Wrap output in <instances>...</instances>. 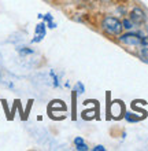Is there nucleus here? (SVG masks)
<instances>
[{
    "label": "nucleus",
    "mask_w": 148,
    "mask_h": 151,
    "mask_svg": "<svg viewBox=\"0 0 148 151\" xmlns=\"http://www.w3.org/2000/svg\"><path fill=\"white\" fill-rule=\"evenodd\" d=\"M76 91L78 92V93H82L84 92V85L81 83H77V85H76Z\"/></svg>",
    "instance_id": "6e6552de"
},
{
    "label": "nucleus",
    "mask_w": 148,
    "mask_h": 151,
    "mask_svg": "<svg viewBox=\"0 0 148 151\" xmlns=\"http://www.w3.org/2000/svg\"><path fill=\"white\" fill-rule=\"evenodd\" d=\"M93 150H95V151H104V150H106V148H104L103 146H96V147L93 148Z\"/></svg>",
    "instance_id": "1a4fd4ad"
},
{
    "label": "nucleus",
    "mask_w": 148,
    "mask_h": 151,
    "mask_svg": "<svg viewBox=\"0 0 148 151\" xmlns=\"http://www.w3.org/2000/svg\"><path fill=\"white\" fill-rule=\"evenodd\" d=\"M102 29L111 36H118L121 35L124 28H122V22L119 19H117L114 17H106L102 21Z\"/></svg>",
    "instance_id": "f257e3e1"
},
{
    "label": "nucleus",
    "mask_w": 148,
    "mask_h": 151,
    "mask_svg": "<svg viewBox=\"0 0 148 151\" xmlns=\"http://www.w3.org/2000/svg\"><path fill=\"white\" fill-rule=\"evenodd\" d=\"M45 36V25L44 24H39L36 26V36L33 39V43H39L44 39Z\"/></svg>",
    "instance_id": "39448f33"
},
{
    "label": "nucleus",
    "mask_w": 148,
    "mask_h": 151,
    "mask_svg": "<svg viewBox=\"0 0 148 151\" xmlns=\"http://www.w3.org/2000/svg\"><path fill=\"white\" fill-rule=\"evenodd\" d=\"M140 55L143 59L148 60V36L145 37H141V41H140Z\"/></svg>",
    "instance_id": "20e7f679"
},
{
    "label": "nucleus",
    "mask_w": 148,
    "mask_h": 151,
    "mask_svg": "<svg viewBox=\"0 0 148 151\" xmlns=\"http://www.w3.org/2000/svg\"><path fill=\"white\" fill-rule=\"evenodd\" d=\"M122 28L126 29V30H132L134 28V24H133L132 19H124L122 21Z\"/></svg>",
    "instance_id": "0eeeda50"
},
{
    "label": "nucleus",
    "mask_w": 148,
    "mask_h": 151,
    "mask_svg": "<svg viewBox=\"0 0 148 151\" xmlns=\"http://www.w3.org/2000/svg\"><path fill=\"white\" fill-rule=\"evenodd\" d=\"M130 19L133 21V24L134 25H141L143 22H145L147 17H145L144 11H143L141 8L134 7L132 11H130Z\"/></svg>",
    "instance_id": "7ed1b4c3"
},
{
    "label": "nucleus",
    "mask_w": 148,
    "mask_h": 151,
    "mask_svg": "<svg viewBox=\"0 0 148 151\" xmlns=\"http://www.w3.org/2000/svg\"><path fill=\"white\" fill-rule=\"evenodd\" d=\"M74 144H76V148L78 151H87L88 150V146L85 144L84 139H81V137H76V139H74Z\"/></svg>",
    "instance_id": "423d86ee"
},
{
    "label": "nucleus",
    "mask_w": 148,
    "mask_h": 151,
    "mask_svg": "<svg viewBox=\"0 0 148 151\" xmlns=\"http://www.w3.org/2000/svg\"><path fill=\"white\" fill-rule=\"evenodd\" d=\"M121 44H125V45H133V47H139L140 45V41H141V37L140 35H137V33H125V35H121L118 37Z\"/></svg>",
    "instance_id": "f03ea898"
}]
</instances>
